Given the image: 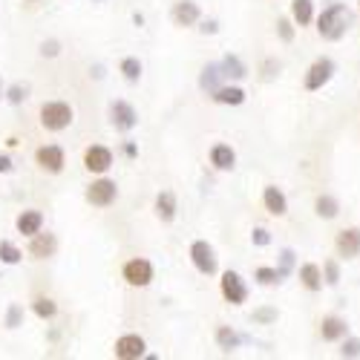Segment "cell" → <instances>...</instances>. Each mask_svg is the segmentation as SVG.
I'll return each instance as SVG.
<instances>
[{"instance_id": "27", "label": "cell", "mask_w": 360, "mask_h": 360, "mask_svg": "<svg viewBox=\"0 0 360 360\" xmlns=\"http://www.w3.org/2000/svg\"><path fill=\"white\" fill-rule=\"evenodd\" d=\"M141 70H144V67H141V61H139L136 55H127L124 61L118 64V72H122V75H124L130 84H139V78H141Z\"/></svg>"}, {"instance_id": "5", "label": "cell", "mask_w": 360, "mask_h": 360, "mask_svg": "<svg viewBox=\"0 0 360 360\" xmlns=\"http://www.w3.org/2000/svg\"><path fill=\"white\" fill-rule=\"evenodd\" d=\"M110 124H112L118 133L136 130V127H139V112H136V107H133L130 101H124V98L110 101Z\"/></svg>"}, {"instance_id": "8", "label": "cell", "mask_w": 360, "mask_h": 360, "mask_svg": "<svg viewBox=\"0 0 360 360\" xmlns=\"http://www.w3.org/2000/svg\"><path fill=\"white\" fill-rule=\"evenodd\" d=\"M219 291H222V297L228 300L231 306L248 303V285H245V280H243L239 271H225L222 280H219Z\"/></svg>"}, {"instance_id": "45", "label": "cell", "mask_w": 360, "mask_h": 360, "mask_svg": "<svg viewBox=\"0 0 360 360\" xmlns=\"http://www.w3.org/2000/svg\"><path fill=\"white\" fill-rule=\"evenodd\" d=\"M26 4H38V0H26Z\"/></svg>"}, {"instance_id": "36", "label": "cell", "mask_w": 360, "mask_h": 360, "mask_svg": "<svg viewBox=\"0 0 360 360\" xmlns=\"http://www.w3.org/2000/svg\"><path fill=\"white\" fill-rule=\"evenodd\" d=\"M277 317H280V311H277V309L262 306V309H257V311H254V317H251V320H254V323H274Z\"/></svg>"}, {"instance_id": "15", "label": "cell", "mask_w": 360, "mask_h": 360, "mask_svg": "<svg viewBox=\"0 0 360 360\" xmlns=\"http://www.w3.org/2000/svg\"><path fill=\"white\" fill-rule=\"evenodd\" d=\"M262 205H265V211L271 214V217H285L288 214V199H285V193L277 185H265Z\"/></svg>"}, {"instance_id": "42", "label": "cell", "mask_w": 360, "mask_h": 360, "mask_svg": "<svg viewBox=\"0 0 360 360\" xmlns=\"http://www.w3.org/2000/svg\"><path fill=\"white\" fill-rule=\"evenodd\" d=\"M265 72H262V78L268 81V78H274V70H280V64H274V61H265V67H262Z\"/></svg>"}, {"instance_id": "1", "label": "cell", "mask_w": 360, "mask_h": 360, "mask_svg": "<svg viewBox=\"0 0 360 360\" xmlns=\"http://www.w3.org/2000/svg\"><path fill=\"white\" fill-rule=\"evenodd\" d=\"M352 26V9L346 4H328L320 15H317V35L328 44L340 41Z\"/></svg>"}, {"instance_id": "16", "label": "cell", "mask_w": 360, "mask_h": 360, "mask_svg": "<svg viewBox=\"0 0 360 360\" xmlns=\"http://www.w3.org/2000/svg\"><path fill=\"white\" fill-rule=\"evenodd\" d=\"M207 159H211L214 170H222V173L236 167V153H233V147L225 144V141H217V144L211 147V153H207Z\"/></svg>"}, {"instance_id": "13", "label": "cell", "mask_w": 360, "mask_h": 360, "mask_svg": "<svg viewBox=\"0 0 360 360\" xmlns=\"http://www.w3.org/2000/svg\"><path fill=\"white\" fill-rule=\"evenodd\" d=\"M170 20L176 26H196L202 20V9H199V4H193V0H179V4H173V9H170Z\"/></svg>"}, {"instance_id": "17", "label": "cell", "mask_w": 360, "mask_h": 360, "mask_svg": "<svg viewBox=\"0 0 360 360\" xmlns=\"http://www.w3.org/2000/svg\"><path fill=\"white\" fill-rule=\"evenodd\" d=\"M15 228H18V233H23V236H35L38 231H44V214L35 211V207H29V211H20L18 219H15Z\"/></svg>"}, {"instance_id": "37", "label": "cell", "mask_w": 360, "mask_h": 360, "mask_svg": "<svg viewBox=\"0 0 360 360\" xmlns=\"http://www.w3.org/2000/svg\"><path fill=\"white\" fill-rule=\"evenodd\" d=\"M20 323H23V309L18 303H12L9 311H6V328H18Z\"/></svg>"}, {"instance_id": "21", "label": "cell", "mask_w": 360, "mask_h": 360, "mask_svg": "<svg viewBox=\"0 0 360 360\" xmlns=\"http://www.w3.org/2000/svg\"><path fill=\"white\" fill-rule=\"evenodd\" d=\"M297 274H300V283H303L306 291H320L323 288V268L317 262H303Z\"/></svg>"}, {"instance_id": "41", "label": "cell", "mask_w": 360, "mask_h": 360, "mask_svg": "<svg viewBox=\"0 0 360 360\" xmlns=\"http://www.w3.org/2000/svg\"><path fill=\"white\" fill-rule=\"evenodd\" d=\"M12 170H15L12 156H0V173H12Z\"/></svg>"}, {"instance_id": "35", "label": "cell", "mask_w": 360, "mask_h": 360, "mask_svg": "<svg viewBox=\"0 0 360 360\" xmlns=\"http://www.w3.org/2000/svg\"><path fill=\"white\" fill-rule=\"evenodd\" d=\"M340 357H360V338H343V346H340Z\"/></svg>"}, {"instance_id": "38", "label": "cell", "mask_w": 360, "mask_h": 360, "mask_svg": "<svg viewBox=\"0 0 360 360\" xmlns=\"http://www.w3.org/2000/svg\"><path fill=\"white\" fill-rule=\"evenodd\" d=\"M251 243H254L257 248H265V245H271V233H268L265 228H254V231H251Z\"/></svg>"}, {"instance_id": "4", "label": "cell", "mask_w": 360, "mask_h": 360, "mask_svg": "<svg viewBox=\"0 0 360 360\" xmlns=\"http://www.w3.org/2000/svg\"><path fill=\"white\" fill-rule=\"evenodd\" d=\"M191 262L199 274L205 277H214L219 271V257L214 251V245L207 243V239H196V243L191 245Z\"/></svg>"}, {"instance_id": "40", "label": "cell", "mask_w": 360, "mask_h": 360, "mask_svg": "<svg viewBox=\"0 0 360 360\" xmlns=\"http://www.w3.org/2000/svg\"><path fill=\"white\" fill-rule=\"evenodd\" d=\"M199 32H202V35H217V32H219V23H217V20H202Z\"/></svg>"}, {"instance_id": "18", "label": "cell", "mask_w": 360, "mask_h": 360, "mask_svg": "<svg viewBox=\"0 0 360 360\" xmlns=\"http://www.w3.org/2000/svg\"><path fill=\"white\" fill-rule=\"evenodd\" d=\"M349 335V323L343 320V317H323V323H320V338L326 340V343H335V340H343Z\"/></svg>"}, {"instance_id": "44", "label": "cell", "mask_w": 360, "mask_h": 360, "mask_svg": "<svg viewBox=\"0 0 360 360\" xmlns=\"http://www.w3.org/2000/svg\"><path fill=\"white\" fill-rule=\"evenodd\" d=\"M4 93H6V89H4V78H0V98H4Z\"/></svg>"}, {"instance_id": "31", "label": "cell", "mask_w": 360, "mask_h": 360, "mask_svg": "<svg viewBox=\"0 0 360 360\" xmlns=\"http://www.w3.org/2000/svg\"><path fill=\"white\" fill-rule=\"evenodd\" d=\"M323 283L328 288H335L340 283V265H338V259H326L323 262Z\"/></svg>"}, {"instance_id": "3", "label": "cell", "mask_w": 360, "mask_h": 360, "mask_svg": "<svg viewBox=\"0 0 360 360\" xmlns=\"http://www.w3.org/2000/svg\"><path fill=\"white\" fill-rule=\"evenodd\" d=\"M122 277H124V283L130 288H147L150 283L156 280V268H153V262L144 259V257H133V259L124 262Z\"/></svg>"}, {"instance_id": "14", "label": "cell", "mask_w": 360, "mask_h": 360, "mask_svg": "<svg viewBox=\"0 0 360 360\" xmlns=\"http://www.w3.org/2000/svg\"><path fill=\"white\" fill-rule=\"evenodd\" d=\"M335 248H338V254L346 257V259L360 257V228H343V231L335 236Z\"/></svg>"}, {"instance_id": "11", "label": "cell", "mask_w": 360, "mask_h": 360, "mask_svg": "<svg viewBox=\"0 0 360 360\" xmlns=\"http://www.w3.org/2000/svg\"><path fill=\"white\" fill-rule=\"evenodd\" d=\"M112 354H115L118 360H139V357L147 354V343H144L141 335H122V338L115 340Z\"/></svg>"}, {"instance_id": "24", "label": "cell", "mask_w": 360, "mask_h": 360, "mask_svg": "<svg viewBox=\"0 0 360 360\" xmlns=\"http://www.w3.org/2000/svg\"><path fill=\"white\" fill-rule=\"evenodd\" d=\"M291 20L303 29L314 20V0H291Z\"/></svg>"}, {"instance_id": "19", "label": "cell", "mask_w": 360, "mask_h": 360, "mask_svg": "<svg viewBox=\"0 0 360 360\" xmlns=\"http://www.w3.org/2000/svg\"><path fill=\"white\" fill-rule=\"evenodd\" d=\"M211 98L217 101V104H225V107H239V104H245V89L243 86H236V84H222V86H217L214 93H211Z\"/></svg>"}, {"instance_id": "34", "label": "cell", "mask_w": 360, "mask_h": 360, "mask_svg": "<svg viewBox=\"0 0 360 360\" xmlns=\"http://www.w3.org/2000/svg\"><path fill=\"white\" fill-rule=\"evenodd\" d=\"M291 268H294V251H291V248H283V254H280V268H277L280 280H285V277L291 274Z\"/></svg>"}, {"instance_id": "7", "label": "cell", "mask_w": 360, "mask_h": 360, "mask_svg": "<svg viewBox=\"0 0 360 360\" xmlns=\"http://www.w3.org/2000/svg\"><path fill=\"white\" fill-rule=\"evenodd\" d=\"M84 199H86L89 205H93V207H110V205L118 199V185L112 182V179L101 176V179H96V182L86 188Z\"/></svg>"}, {"instance_id": "43", "label": "cell", "mask_w": 360, "mask_h": 360, "mask_svg": "<svg viewBox=\"0 0 360 360\" xmlns=\"http://www.w3.org/2000/svg\"><path fill=\"white\" fill-rule=\"evenodd\" d=\"M124 156H130V159H136V156H139V147H136L133 141H127V144H124Z\"/></svg>"}, {"instance_id": "10", "label": "cell", "mask_w": 360, "mask_h": 360, "mask_svg": "<svg viewBox=\"0 0 360 360\" xmlns=\"http://www.w3.org/2000/svg\"><path fill=\"white\" fill-rule=\"evenodd\" d=\"M84 167L96 176H104L110 167H112V150L104 147V144H89L84 150Z\"/></svg>"}, {"instance_id": "22", "label": "cell", "mask_w": 360, "mask_h": 360, "mask_svg": "<svg viewBox=\"0 0 360 360\" xmlns=\"http://www.w3.org/2000/svg\"><path fill=\"white\" fill-rule=\"evenodd\" d=\"M222 81H225L222 64H207V67L202 70V75H199V89H202V93L211 96L217 86H222Z\"/></svg>"}, {"instance_id": "23", "label": "cell", "mask_w": 360, "mask_h": 360, "mask_svg": "<svg viewBox=\"0 0 360 360\" xmlns=\"http://www.w3.org/2000/svg\"><path fill=\"white\" fill-rule=\"evenodd\" d=\"M243 343H248V338L239 335L236 328H231V326H217V346H219L222 352H233V349H239Z\"/></svg>"}, {"instance_id": "6", "label": "cell", "mask_w": 360, "mask_h": 360, "mask_svg": "<svg viewBox=\"0 0 360 360\" xmlns=\"http://www.w3.org/2000/svg\"><path fill=\"white\" fill-rule=\"evenodd\" d=\"M335 72H338V64L332 61V58H317V61L309 67V72H306L303 86L309 89V93H317V89H323L328 81L335 78Z\"/></svg>"}, {"instance_id": "20", "label": "cell", "mask_w": 360, "mask_h": 360, "mask_svg": "<svg viewBox=\"0 0 360 360\" xmlns=\"http://www.w3.org/2000/svg\"><path fill=\"white\" fill-rule=\"evenodd\" d=\"M153 211H156V217H159L162 222H173V219H176V211H179L176 193H173V191H162V193H156Z\"/></svg>"}, {"instance_id": "25", "label": "cell", "mask_w": 360, "mask_h": 360, "mask_svg": "<svg viewBox=\"0 0 360 360\" xmlns=\"http://www.w3.org/2000/svg\"><path fill=\"white\" fill-rule=\"evenodd\" d=\"M314 214H317L320 219H335V217L340 214V202H338L332 193H320V196L314 199Z\"/></svg>"}, {"instance_id": "2", "label": "cell", "mask_w": 360, "mask_h": 360, "mask_svg": "<svg viewBox=\"0 0 360 360\" xmlns=\"http://www.w3.org/2000/svg\"><path fill=\"white\" fill-rule=\"evenodd\" d=\"M75 122V110L67 101H46L41 104V127L49 133H61Z\"/></svg>"}, {"instance_id": "30", "label": "cell", "mask_w": 360, "mask_h": 360, "mask_svg": "<svg viewBox=\"0 0 360 360\" xmlns=\"http://www.w3.org/2000/svg\"><path fill=\"white\" fill-rule=\"evenodd\" d=\"M254 280L259 285H277V283H283L280 274H277V268H271V265H259L257 271H254Z\"/></svg>"}, {"instance_id": "33", "label": "cell", "mask_w": 360, "mask_h": 360, "mask_svg": "<svg viewBox=\"0 0 360 360\" xmlns=\"http://www.w3.org/2000/svg\"><path fill=\"white\" fill-rule=\"evenodd\" d=\"M26 93H29V89H26L23 84H12V86L6 89V93H4V98H6L9 104H15V107H18V104H23V101H26Z\"/></svg>"}, {"instance_id": "29", "label": "cell", "mask_w": 360, "mask_h": 360, "mask_svg": "<svg viewBox=\"0 0 360 360\" xmlns=\"http://www.w3.org/2000/svg\"><path fill=\"white\" fill-rule=\"evenodd\" d=\"M32 311L41 317V320H52L58 314V303L52 297H35V303H32Z\"/></svg>"}, {"instance_id": "39", "label": "cell", "mask_w": 360, "mask_h": 360, "mask_svg": "<svg viewBox=\"0 0 360 360\" xmlns=\"http://www.w3.org/2000/svg\"><path fill=\"white\" fill-rule=\"evenodd\" d=\"M41 55L44 58H58V55H61V44H58V41H44L41 44Z\"/></svg>"}, {"instance_id": "32", "label": "cell", "mask_w": 360, "mask_h": 360, "mask_svg": "<svg viewBox=\"0 0 360 360\" xmlns=\"http://www.w3.org/2000/svg\"><path fill=\"white\" fill-rule=\"evenodd\" d=\"M277 35H280L283 44L294 41V20L291 18H277Z\"/></svg>"}, {"instance_id": "26", "label": "cell", "mask_w": 360, "mask_h": 360, "mask_svg": "<svg viewBox=\"0 0 360 360\" xmlns=\"http://www.w3.org/2000/svg\"><path fill=\"white\" fill-rule=\"evenodd\" d=\"M222 72H225V78H233V81H243L245 75H248V67L243 64V58L239 55H225L222 58Z\"/></svg>"}, {"instance_id": "28", "label": "cell", "mask_w": 360, "mask_h": 360, "mask_svg": "<svg viewBox=\"0 0 360 360\" xmlns=\"http://www.w3.org/2000/svg\"><path fill=\"white\" fill-rule=\"evenodd\" d=\"M20 259H23V251L15 243H9V239H0V262L4 265H18Z\"/></svg>"}, {"instance_id": "9", "label": "cell", "mask_w": 360, "mask_h": 360, "mask_svg": "<svg viewBox=\"0 0 360 360\" xmlns=\"http://www.w3.org/2000/svg\"><path fill=\"white\" fill-rule=\"evenodd\" d=\"M35 165L52 176H58L64 170L67 165V153H64V147H58V144H44L35 150Z\"/></svg>"}, {"instance_id": "12", "label": "cell", "mask_w": 360, "mask_h": 360, "mask_svg": "<svg viewBox=\"0 0 360 360\" xmlns=\"http://www.w3.org/2000/svg\"><path fill=\"white\" fill-rule=\"evenodd\" d=\"M29 257H35V259H49V257H55L58 254V236L55 233H44V231H38L35 236H29Z\"/></svg>"}]
</instances>
